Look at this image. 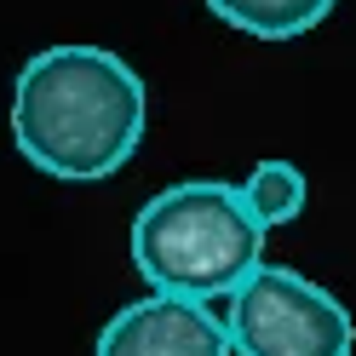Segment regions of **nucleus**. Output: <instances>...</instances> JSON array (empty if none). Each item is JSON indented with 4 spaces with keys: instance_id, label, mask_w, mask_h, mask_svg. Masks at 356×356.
I'll use <instances>...</instances> for the list:
<instances>
[{
    "instance_id": "f03ea898",
    "label": "nucleus",
    "mask_w": 356,
    "mask_h": 356,
    "mask_svg": "<svg viewBox=\"0 0 356 356\" xmlns=\"http://www.w3.org/2000/svg\"><path fill=\"white\" fill-rule=\"evenodd\" d=\"M132 264L149 293L230 299L264 264V225L253 218L241 184L184 178L155 190L132 218Z\"/></svg>"
},
{
    "instance_id": "423d86ee",
    "label": "nucleus",
    "mask_w": 356,
    "mask_h": 356,
    "mask_svg": "<svg viewBox=\"0 0 356 356\" xmlns=\"http://www.w3.org/2000/svg\"><path fill=\"white\" fill-rule=\"evenodd\" d=\"M241 195H248V207L264 230H276V225H293V218L305 213L310 202V184H305V172L293 161H259L248 178H241Z\"/></svg>"
},
{
    "instance_id": "f257e3e1",
    "label": "nucleus",
    "mask_w": 356,
    "mask_h": 356,
    "mask_svg": "<svg viewBox=\"0 0 356 356\" xmlns=\"http://www.w3.org/2000/svg\"><path fill=\"white\" fill-rule=\"evenodd\" d=\"M149 92L121 52L63 40L35 52L12 86V144L58 184H104L144 144Z\"/></svg>"
},
{
    "instance_id": "20e7f679",
    "label": "nucleus",
    "mask_w": 356,
    "mask_h": 356,
    "mask_svg": "<svg viewBox=\"0 0 356 356\" xmlns=\"http://www.w3.org/2000/svg\"><path fill=\"white\" fill-rule=\"evenodd\" d=\"M92 356H236V345L207 299L144 293L104 322Z\"/></svg>"
},
{
    "instance_id": "39448f33",
    "label": "nucleus",
    "mask_w": 356,
    "mask_h": 356,
    "mask_svg": "<svg viewBox=\"0 0 356 356\" xmlns=\"http://www.w3.org/2000/svg\"><path fill=\"white\" fill-rule=\"evenodd\" d=\"M339 0H207V12L236 35L253 40H299L316 24H327V12Z\"/></svg>"
},
{
    "instance_id": "7ed1b4c3",
    "label": "nucleus",
    "mask_w": 356,
    "mask_h": 356,
    "mask_svg": "<svg viewBox=\"0 0 356 356\" xmlns=\"http://www.w3.org/2000/svg\"><path fill=\"white\" fill-rule=\"evenodd\" d=\"M225 327L236 356H350L356 322L322 282L299 270H259L225 299Z\"/></svg>"
}]
</instances>
